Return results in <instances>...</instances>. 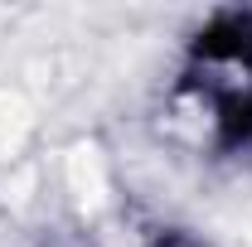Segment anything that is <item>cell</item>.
<instances>
[{
    "instance_id": "1",
    "label": "cell",
    "mask_w": 252,
    "mask_h": 247,
    "mask_svg": "<svg viewBox=\"0 0 252 247\" xmlns=\"http://www.w3.org/2000/svg\"><path fill=\"white\" fill-rule=\"evenodd\" d=\"M175 97L219 155L252 146V15H214L189 39Z\"/></svg>"
},
{
    "instance_id": "2",
    "label": "cell",
    "mask_w": 252,
    "mask_h": 247,
    "mask_svg": "<svg viewBox=\"0 0 252 247\" xmlns=\"http://www.w3.org/2000/svg\"><path fill=\"white\" fill-rule=\"evenodd\" d=\"M156 247H204L199 238H189V233H160Z\"/></svg>"
}]
</instances>
